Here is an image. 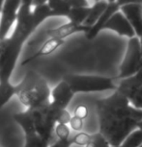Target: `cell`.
<instances>
[{"instance_id": "484cf974", "label": "cell", "mask_w": 142, "mask_h": 147, "mask_svg": "<svg viewBox=\"0 0 142 147\" xmlns=\"http://www.w3.org/2000/svg\"><path fill=\"white\" fill-rule=\"evenodd\" d=\"M88 113H89L88 108L86 107L85 105H79V106L74 109V115L84 120V119L88 116Z\"/></svg>"}, {"instance_id": "f1b7e54d", "label": "cell", "mask_w": 142, "mask_h": 147, "mask_svg": "<svg viewBox=\"0 0 142 147\" xmlns=\"http://www.w3.org/2000/svg\"><path fill=\"white\" fill-rule=\"evenodd\" d=\"M70 3L72 7H90L89 2L84 0H73V1H70Z\"/></svg>"}, {"instance_id": "ba28073f", "label": "cell", "mask_w": 142, "mask_h": 147, "mask_svg": "<svg viewBox=\"0 0 142 147\" xmlns=\"http://www.w3.org/2000/svg\"><path fill=\"white\" fill-rule=\"evenodd\" d=\"M74 95V92L66 81H60L51 90V104L61 109H67Z\"/></svg>"}, {"instance_id": "6da1fadb", "label": "cell", "mask_w": 142, "mask_h": 147, "mask_svg": "<svg viewBox=\"0 0 142 147\" xmlns=\"http://www.w3.org/2000/svg\"><path fill=\"white\" fill-rule=\"evenodd\" d=\"M100 133L111 146H120L142 121V110L136 109L119 90L97 102Z\"/></svg>"}, {"instance_id": "d4e9b609", "label": "cell", "mask_w": 142, "mask_h": 147, "mask_svg": "<svg viewBox=\"0 0 142 147\" xmlns=\"http://www.w3.org/2000/svg\"><path fill=\"white\" fill-rule=\"evenodd\" d=\"M90 140H91V135L84 132H79L74 138H72L73 144H76V145H80V146H86L90 142Z\"/></svg>"}, {"instance_id": "9a60e30c", "label": "cell", "mask_w": 142, "mask_h": 147, "mask_svg": "<svg viewBox=\"0 0 142 147\" xmlns=\"http://www.w3.org/2000/svg\"><path fill=\"white\" fill-rule=\"evenodd\" d=\"M142 86V60L138 71L135 75L124 80H118V88L117 90L121 92H126L128 90H134Z\"/></svg>"}, {"instance_id": "7a4b0ae2", "label": "cell", "mask_w": 142, "mask_h": 147, "mask_svg": "<svg viewBox=\"0 0 142 147\" xmlns=\"http://www.w3.org/2000/svg\"><path fill=\"white\" fill-rule=\"evenodd\" d=\"M51 90L41 74L29 70L18 84L19 102L29 110H42L51 103Z\"/></svg>"}, {"instance_id": "7402d4cb", "label": "cell", "mask_w": 142, "mask_h": 147, "mask_svg": "<svg viewBox=\"0 0 142 147\" xmlns=\"http://www.w3.org/2000/svg\"><path fill=\"white\" fill-rule=\"evenodd\" d=\"M25 140H24V146L23 147H49L51 143L42 138L37 133L30 135L24 136Z\"/></svg>"}, {"instance_id": "83f0119b", "label": "cell", "mask_w": 142, "mask_h": 147, "mask_svg": "<svg viewBox=\"0 0 142 147\" xmlns=\"http://www.w3.org/2000/svg\"><path fill=\"white\" fill-rule=\"evenodd\" d=\"M73 145L72 138L70 140H57L54 143L51 144L49 147H71Z\"/></svg>"}, {"instance_id": "9c48e42d", "label": "cell", "mask_w": 142, "mask_h": 147, "mask_svg": "<svg viewBox=\"0 0 142 147\" xmlns=\"http://www.w3.org/2000/svg\"><path fill=\"white\" fill-rule=\"evenodd\" d=\"M104 29L111 30V31L117 33L118 35L129 38V40L136 37L134 30H133L132 25H130L129 20L120 11L111 16V18L106 23V25L104 26Z\"/></svg>"}, {"instance_id": "52a82bcc", "label": "cell", "mask_w": 142, "mask_h": 147, "mask_svg": "<svg viewBox=\"0 0 142 147\" xmlns=\"http://www.w3.org/2000/svg\"><path fill=\"white\" fill-rule=\"evenodd\" d=\"M120 12L129 20L136 37L142 40V1H129L121 7Z\"/></svg>"}, {"instance_id": "4fadbf2b", "label": "cell", "mask_w": 142, "mask_h": 147, "mask_svg": "<svg viewBox=\"0 0 142 147\" xmlns=\"http://www.w3.org/2000/svg\"><path fill=\"white\" fill-rule=\"evenodd\" d=\"M14 120L20 127L25 135H30L36 133V124L34 111L27 109L24 112H20L14 115Z\"/></svg>"}, {"instance_id": "4dcf8cb0", "label": "cell", "mask_w": 142, "mask_h": 147, "mask_svg": "<svg viewBox=\"0 0 142 147\" xmlns=\"http://www.w3.org/2000/svg\"><path fill=\"white\" fill-rule=\"evenodd\" d=\"M138 129H141L142 130V121L138 124Z\"/></svg>"}, {"instance_id": "e0dca14e", "label": "cell", "mask_w": 142, "mask_h": 147, "mask_svg": "<svg viewBox=\"0 0 142 147\" xmlns=\"http://www.w3.org/2000/svg\"><path fill=\"white\" fill-rule=\"evenodd\" d=\"M108 6V1H96L95 4L91 7L90 13L86 19L83 25L87 27H92L96 24V22L99 20L104 11L106 10Z\"/></svg>"}, {"instance_id": "5b68a950", "label": "cell", "mask_w": 142, "mask_h": 147, "mask_svg": "<svg viewBox=\"0 0 142 147\" xmlns=\"http://www.w3.org/2000/svg\"><path fill=\"white\" fill-rule=\"evenodd\" d=\"M142 60V48L140 40L137 37L130 38L127 51L120 65V73L117 80H124L135 75Z\"/></svg>"}, {"instance_id": "7c38bea8", "label": "cell", "mask_w": 142, "mask_h": 147, "mask_svg": "<svg viewBox=\"0 0 142 147\" xmlns=\"http://www.w3.org/2000/svg\"><path fill=\"white\" fill-rule=\"evenodd\" d=\"M64 43H65V40H60V38H49L48 40L40 47V49H39L37 52H35L34 54H32L31 56L28 57L27 59L22 61L21 65H28L29 63L39 59V58L48 56V55L53 53L54 51H56Z\"/></svg>"}, {"instance_id": "8992f818", "label": "cell", "mask_w": 142, "mask_h": 147, "mask_svg": "<svg viewBox=\"0 0 142 147\" xmlns=\"http://www.w3.org/2000/svg\"><path fill=\"white\" fill-rule=\"evenodd\" d=\"M20 5L21 1L16 0L4 1L0 15V41L6 40L10 32L15 28Z\"/></svg>"}, {"instance_id": "603a6c76", "label": "cell", "mask_w": 142, "mask_h": 147, "mask_svg": "<svg viewBox=\"0 0 142 147\" xmlns=\"http://www.w3.org/2000/svg\"><path fill=\"white\" fill-rule=\"evenodd\" d=\"M85 147H110V143L101 133L91 135V140Z\"/></svg>"}, {"instance_id": "cb8c5ba5", "label": "cell", "mask_w": 142, "mask_h": 147, "mask_svg": "<svg viewBox=\"0 0 142 147\" xmlns=\"http://www.w3.org/2000/svg\"><path fill=\"white\" fill-rule=\"evenodd\" d=\"M54 133L58 138V140H70L71 130H70L68 124H56Z\"/></svg>"}, {"instance_id": "44dd1931", "label": "cell", "mask_w": 142, "mask_h": 147, "mask_svg": "<svg viewBox=\"0 0 142 147\" xmlns=\"http://www.w3.org/2000/svg\"><path fill=\"white\" fill-rule=\"evenodd\" d=\"M122 147H140L142 146V130L135 129L128 136L124 142L122 143Z\"/></svg>"}, {"instance_id": "4316f807", "label": "cell", "mask_w": 142, "mask_h": 147, "mask_svg": "<svg viewBox=\"0 0 142 147\" xmlns=\"http://www.w3.org/2000/svg\"><path fill=\"white\" fill-rule=\"evenodd\" d=\"M69 124L73 130L77 131V132H80L83 128V119L79 118V117H76V116L74 115V116H72L71 121H70Z\"/></svg>"}, {"instance_id": "3957f363", "label": "cell", "mask_w": 142, "mask_h": 147, "mask_svg": "<svg viewBox=\"0 0 142 147\" xmlns=\"http://www.w3.org/2000/svg\"><path fill=\"white\" fill-rule=\"evenodd\" d=\"M72 88L74 93L94 92L104 90H117L118 85L114 78L98 75H79V74H67L63 77Z\"/></svg>"}, {"instance_id": "d6986e66", "label": "cell", "mask_w": 142, "mask_h": 147, "mask_svg": "<svg viewBox=\"0 0 142 147\" xmlns=\"http://www.w3.org/2000/svg\"><path fill=\"white\" fill-rule=\"evenodd\" d=\"M90 11L91 7H72L68 16V19L70 22L79 24V25H83L89 16Z\"/></svg>"}, {"instance_id": "1f68e13d", "label": "cell", "mask_w": 142, "mask_h": 147, "mask_svg": "<svg viewBox=\"0 0 142 147\" xmlns=\"http://www.w3.org/2000/svg\"><path fill=\"white\" fill-rule=\"evenodd\" d=\"M111 147H122V146L120 145V146H111Z\"/></svg>"}, {"instance_id": "2e32d148", "label": "cell", "mask_w": 142, "mask_h": 147, "mask_svg": "<svg viewBox=\"0 0 142 147\" xmlns=\"http://www.w3.org/2000/svg\"><path fill=\"white\" fill-rule=\"evenodd\" d=\"M18 94V85L8 81H0V109L9 103L14 96Z\"/></svg>"}, {"instance_id": "30bf717a", "label": "cell", "mask_w": 142, "mask_h": 147, "mask_svg": "<svg viewBox=\"0 0 142 147\" xmlns=\"http://www.w3.org/2000/svg\"><path fill=\"white\" fill-rule=\"evenodd\" d=\"M120 9H121V6L118 1H108V6L106 8V10L104 11V13L102 15L99 20L96 22V24L91 27L90 31H89L87 34H85L86 38L90 40H94V38L99 35V33L101 32L102 30H104V26L106 25V23L111 18V16H112L114 13H116L117 12H119Z\"/></svg>"}, {"instance_id": "277c9868", "label": "cell", "mask_w": 142, "mask_h": 147, "mask_svg": "<svg viewBox=\"0 0 142 147\" xmlns=\"http://www.w3.org/2000/svg\"><path fill=\"white\" fill-rule=\"evenodd\" d=\"M27 38L13 32L7 40V46L0 57V81L11 80L16 63L20 56L22 47Z\"/></svg>"}, {"instance_id": "8fae6325", "label": "cell", "mask_w": 142, "mask_h": 147, "mask_svg": "<svg viewBox=\"0 0 142 147\" xmlns=\"http://www.w3.org/2000/svg\"><path fill=\"white\" fill-rule=\"evenodd\" d=\"M91 27H87L84 25H79V24L73 23V22H68L61 26H58L56 28L48 29L46 31V35L49 38H55L64 40L65 38L69 37L71 35L76 34V33H87L90 31Z\"/></svg>"}, {"instance_id": "d6a6232c", "label": "cell", "mask_w": 142, "mask_h": 147, "mask_svg": "<svg viewBox=\"0 0 142 147\" xmlns=\"http://www.w3.org/2000/svg\"><path fill=\"white\" fill-rule=\"evenodd\" d=\"M140 147H142V146H140Z\"/></svg>"}, {"instance_id": "ffe728a7", "label": "cell", "mask_w": 142, "mask_h": 147, "mask_svg": "<svg viewBox=\"0 0 142 147\" xmlns=\"http://www.w3.org/2000/svg\"><path fill=\"white\" fill-rule=\"evenodd\" d=\"M122 93L128 97L132 106L136 109L142 110V86L137 88H134V90H130Z\"/></svg>"}, {"instance_id": "f546056e", "label": "cell", "mask_w": 142, "mask_h": 147, "mask_svg": "<svg viewBox=\"0 0 142 147\" xmlns=\"http://www.w3.org/2000/svg\"><path fill=\"white\" fill-rule=\"evenodd\" d=\"M4 1H0V15H1V11H2V7H3Z\"/></svg>"}, {"instance_id": "ac0fdd59", "label": "cell", "mask_w": 142, "mask_h": 147, "mask_svg": "<svg viewBox=\"0 0 142 147\" xmlns=\"http://www.w3.org/2000/svg\"><path fill=\"white\" fill-rule=\"evenodd\" d=\"M47 5L52 13V16H65L68 18L70 11L72 9L70 1H64V0L47 1Z\"/></svg>"}, {"instance_id": "5bb4252c", "label": "cell", "mask_w": 142, "mask_h": 147, "mask_svg": "<svg viewBox=\"0 0 142 147\" xmlns=\"http://www.w3.org/2000/svg\"><path fill=\"white\" fill-rule=\"evenodd\" d=\"M44 115L56 124H69L72 115L66 109H61L49 103L46 107L41 110Z\"/></svg>"}]
</instances>
